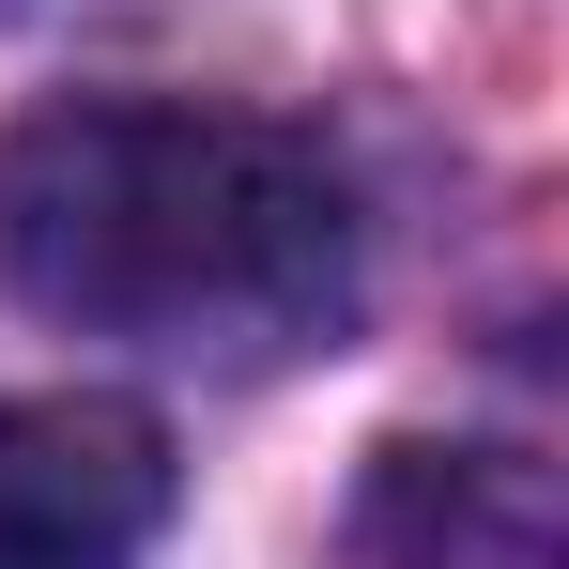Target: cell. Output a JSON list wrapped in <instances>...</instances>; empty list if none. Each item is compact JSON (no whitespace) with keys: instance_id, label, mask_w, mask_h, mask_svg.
Returning <instances> with one entry per match:
<instances>
[{"instance_id":"obj_1","label":"cell","mask_w":569,"mask_h":569,"mask_svg":"<svg viewBox=\"0 0 569 569\" xmlns=\"http://www.w3.org/2000/svg\"><path fill=\"white\" fill-rule=\"evenodd\" d=\"M0 278L78 339L262 370L355 308V200L292 123L62 93L0 139Z\"/></svg>"},{"instance_id":"obj_2","label":"cell","mask_w":569,"mask_h":569,"mask_svg":"<svg viewBox=\"0 0 569 569\" xmlns=\"http://www.w3.org/2000/svg\"><path fill=\"white\" fill-rule=\"evenodd\" d=\"M170 523V447L123 400H0V569H139Z\"/></svg>"},{"instance_id":"obj_3","label":"cell","mask_w":569,"mask_h":569,"mask_svg":"<svg viewBox=\"0 0 569 569\" xmlns=\"http://www.w3.org/2000/svg\"><path fill=\"white\" fill-rule=\"evenodd\" d=\"M370 569H569L555 462L539 447H385Z\"/></svg>"}]
</instances>
